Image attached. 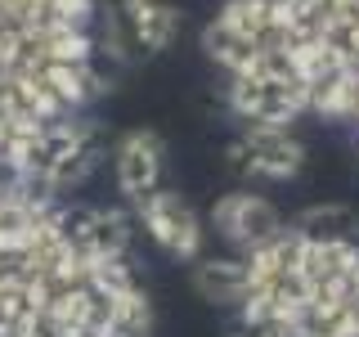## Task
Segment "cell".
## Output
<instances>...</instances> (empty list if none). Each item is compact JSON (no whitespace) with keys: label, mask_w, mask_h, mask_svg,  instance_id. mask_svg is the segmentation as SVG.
I'll return each instance as SVG.
<instances>
[{"label":"cell","mask_w":359,"mask_h":337,"mask_svg":"<svg viewBox=\"0 0 359 337\" xmlns=\"http://www.w3.org/2000/svg\"><path fill=\"white\" fill-rule=\"evenodd\" d=\"M0 337H144L117 225L54 185L0 180Z\"/></svg>","instance_id":"6da1fadb"},{"label":"cell","mask_w":359,"mask_h":337,"mask_svg":"<svg viewBox=\"0 0 359 337\" xmlns=\"http://www.w3.org/2000/svg\"><path fill=\"white\" fill-rule=\"evenodd\" d=\"M130 207H135V220L144 225V234H149L166 256H175V261H198L202 256L211 230L180 194L157 185V189H149V194H140Z\"/></svg>","instance_id":"277c9868"},{"label":"cell","mask_w":359,"mask_h":337,"mask_svg":"<svg viewBox=\"0 0 359 337\" xmlns=\"http://www.w3.org/2000/svg\"><path fill=\"white\" fill-rule=\"evenodd\" d=\"M121 18L130 27V41L140 45L144 54H157L175 41L180 32V14L162 0H121Z\"/></svg>","instance_id":"8992f818"},{"label":"cell","mask_w":359,"mask_h":337,"mask_svg":"<svg viewBox=\"0 0 359 337\" xmlns=\"http://www.w3.org/2000/svg\"><path fill=\"white\" fill-rule=\"evenodd\" d=\"M95 95L90 0H0V180L67 189Z\"/></svg>","instance_id":"3957f363"},{"label":"cell","mask_w":359,"mask_h":337,"mask_svg":"<svg viewBox=\"0 0 359 337\" xmlns=\"http://www.w3.org/2000/svg\"><path fill=\"white\" fill-rule=\"evenodd\" d=\"M112 171H117V189L126 194L130 202L140 194L162 185V171H166V149L153 131H130L126 140L117 144V157H112Z\"/></svg>","instance_id":"5b68a950"},{"label":"cell","mask_w":359,"mask_h":337,"mask_svg":"<svg viewBox=\"0 0 359 337\" xmlns=\"http://www.w3.org/2000/svg\"><path fill=\"white\" fill-rule=\"evenodd\" d=\"M207 54L243 126L323 121L359 153V0H224Z\"/></svg>","instance_id":"7a4b0ae2"}]
</instances>
